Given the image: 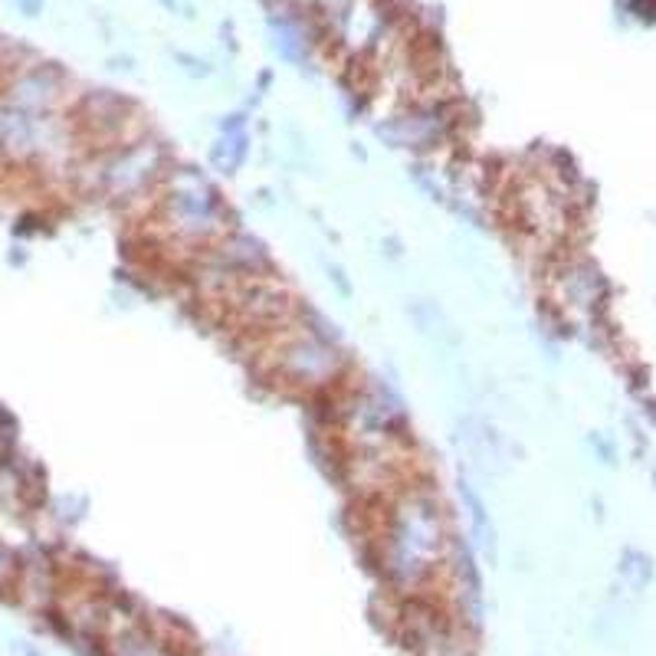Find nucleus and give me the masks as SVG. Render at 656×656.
<instances>
[{
  "label": "nucleus",
  "instance_id": "1",
  "mask_svg": "<svg viewBox=\"0 0 656 656\" xmlns=\"http://www.w3.org/2000/svg\"><path fill=\"white\" fill-rule=\"evenodd\" d=\"M374 506L377 565L397 591H421L450 568L460 538L453 535L446 506L434 486L414 480Z\"/></svg>",
  "mask_w": 656,
  "mask_h": 656
},
{
  "label": "nucleus",
  "instance_id": "2",
  "mask_svg": "<svg viewBox=\"0 0 656 656\" xmlns=\"http://www.w3.org/2000/svg\"><path fill=\"white\" fill-rule=\"evenodd\" d=\"M148 223L158 240L171 250H188L194 260L201 250L214 246L230 226V208L220 198L214 181L191 164H168L154 204L148 211Z\"/></svg>",
  "mask_w": 656,
  "mask_h": 656
},
{
  "label": "nucleus",
  "instance_id": "3",
  "mask_svg": "<svg viewBox=\"0 0 656 656\" xmlns=\"http://www.w3.org/2000/svg\"><path fill=\"white\" fill-rule=\"evenodd\" d=\"M250 345H253L256 371L266 381H273L276 387L292 391V394L329 391L349 371V362L342 355V345H332V342L319 339L299 319L290 322V325H283L273 335L250 339Z\"/></svg>",
  "mask_w": 656,
  "mask_h": 656
},
{
  "label": "nucleus",
  "instance_id": "4",
  "mask_svg": "<svg viewBox=\"0 0 656 656\" xmlns=\"http://www.w3.org/2000/svg\"><path fill=\"white\" fill-rule=\"evenodd\" d=\"M168 164H171L168 151L145 135L132 145L95 151L79 168V181L89 194L129 211L145 201L154 204V194H158V184H161Z\"/></svg>",
  "mask_w": 656,
  "mask_h": 656
},
{
  "label": "nucleus",
  "instance_id": "5",
  "mask_svg": "<svg viewBox=\"0 0 656 656\" xmlns=\"http://www.w3.org/2000/svg\"><path fill=\"white\" fill-rule=\"evenodd\" d=\"M374 132L391 148H404L414 154H434L437 148L450 145L453 135V115L446 99L431 102H407L394 115L374 125Z\"/></svg>",
  "mask_w": 656,
  "mask_h": 656
},
{
  "label": "nucleus",
  "instance_id": "6",
  "mask_svg": "<svg viewBox=\"0 0 656 656\" xmlns=\"http://www.w3.org/2000/svg\"><path fill=\"white\" fill-rule=\"evenodd\" d=\"M456 440L460 450L466 453V460L486 473V476H503L512 466L509 440L499 434V427L480 414H466L456 421Z\"/></svg>",
  "mask_w": 656,
  "mask_h": 656
},
{
  "label": "nucleus",
  "instance_id": "7",
  "mask_svg": "<svg viewBox=\"0 0 656 656\" xmlns=\"http://www.w3.org/2000/svg\"><path fill=\"white\" fill-rule=\"evenodd\" d=\"M3 102L37 112V115H57L60 105L67 102V75L57 73L53 67H27L13 73Z\"/></svg>",
  "mask_w": 656,
  "mask_h": 656
},
{
  "label": "nucleus",
  "instance_id": "8",
  "mask_svg": "<svg viewBox=\"0 0 656 656\" xmlns=\"http://www.w3.org/2000/svg\"><path fill=\"white\" fill-rule=\"evenodd\" d=\"M204 253L218 263L220 270H226L240 280L273 273V256H270L266 243L253 233H243V230H226Z\"/></svg>",
  "mask_w": 656,
  "mask_h": 656
},
{
  "label": "nucleus",
  "instance_id": "9",
  "mask_svg": "<svg viewBox=\"0 0 656 656\" xmlns=\"http://www.w3.org/2000/svg\"><path fill=\"white\" fill-rule=\"evenodd\" d=\"M552 295L558 305H568V309H594L604 295L601 273L584 260H565L552 273Z\"/></svg>",
  "mask_w": 656,
  "mask_h": 656
},
{
  "label": "nucleus",
  "instance_id": "10",
  "mask_svg": "<svg viewBox=\"0 0 656 656\" xmlns=\"http://www.w3.org/2000/svg\"><path fill=\"white\" fill-rule=\"evenodd\" d=\"M460 499H463V512L470 518V535L476 542V548L483 552V558L490 565H496V555H499V538H496V522L486 509L483 496L476 493V486L470 480H460Z\"/></svg>",
  "mask_w": 656,
  "mask_h": 656
},
{
  "label": "nucleus",
  "instance_id": "11",
  "mask_svg": "<svg viewBox=\"0 0 656 656\" xmlns=\"http://www.w3.org/2000/svg\"><path fill=\"white\" fill-rule=\"evenodd\" d=\"M233 122H223L220 139L211 145V164L218 168L220 174H236L250 154V132L243 115H230Z\"/></svg>",
  "mask_w": 656,
  "mask_h": 656
},
{
  "label": "nucleus",
  "instance_id": "12",
  "mask_svg": "<svg viewBox=\"0 0 656 656\" xmlns=\"http://www.w3.org/2000/svg\"><path fill=\"white\" fill-rule=\"evenodd\" d=\"M407 315L414 319L417 332L427 335L437 345H460V335L453 332V322L446 319V312L440 309L434 299H414L407 305Z\"/></svg>",
  "mask_w": 656,
  "mask_h": 656
},
{
  "label": "nucleus",
  "instance_id": "13",
  "mask_svg": "<svg viewBox=\"0 0 656 656\" xmlns=\"http://www.w3.org/2000/svg\"><path fill=\"white\" fill-rule=\"evenodd\" d=\"M112 656H171L154 637H148L145 630L139 627H129L115 637L112 644Z\"/></svg>",
  "mask_w": 656,
  "mask_h": 656
},
{
  "label": "nucleus",
  "instance_id": "14",
  "mask_svg": "<svg viewBox=\"0 0 656 656\" xmlns=\"http://www.w3.org/2000/svg\"><path fill=\"white\" fill-rule=\"evenodd\" d=\"M620 575L630 582V587H647L650 584V575H654V568H650V558L647 555H640V552H627L624 555V562H620Z\"/></svg>",
  "mask_w": 656,
  "mask_h": 656
},
{
  "label": "nucleus",
  "instance_id": "15",
  "mask_svg": "<svg viewBox=\"0 0 656 656\" xmlns=\"http://www.w3.org/2000/svg\"><path fill=\"white\" fill-rule=\"evenodd\" d=\"M329 276H332V280L339 283V290L345 292V295H352V286H349V280H345V273H342L339 266H329Z\"/></svg>",
  "mask_w": 656,
  "mask_h": 656
}]
</instances>
